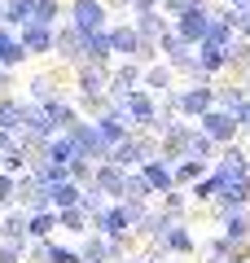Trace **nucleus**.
I'll return each mask as SVG.
<instances>
[{"mask_svg":"<svg viewBox=\"0 0 250 263\" xmlns=\"http://www.w3.org/2000/svg\"><path fill=\"white\" fill-rule=\"evenodd\" d=\"M70 18H75V27H79L83 35H101L105 5H101V0H75V5H70Z\"/></svg>","mask_w":250,"mask_h":263,"instance_id":"f257e3e1","label":"nucleus"},{"mask_svg":"<svg viewBox=\"0 0 250 263\" xmlns=\"http://www.w3.org/2000/svg\"><path fill=\"white\" fill-rule=\"evenodd\" d=\"M211 27H215V18H211V13L193 9V13H185V18L176 22V35L185 40V44H206V35H211Z\"/></svg>","mask_w":250,"mask_h":263,"instance_id":"f03ea898","label":"nucleus"},{"mask_svg":"<svg viewBox=\"0 0 250 263\" xmlns=\"http://www.w3.org/2000/svg\"><path fill=\"white\" fill-rule=\"evenodd\" d=\"M211 101H215V92L206 84H198V88H185V92L171 97V110H185V114H198V119H202V114L211 110Z\"/></svg>","mask_w":250,"mask_h":263,"instance_id":"7ed1b4c3","label":"nucleus"},{"mask_svg":"<svg viewBox=\"0 0 250 263\" xmlns=\"http://www.w3.org/2000/svg\"><path fill=\"white\" fill-rule=\"evenodd\" d=\"M110 40H114V53H128V57H154V48L140 40V31L136 27H119V31H110Z\"/></svg>","mask_w":250,"mask_h":263,"instance_id":"20e7f679","label":"nucleus"},{"mask_svg":"<svg viewBox=\"0 0 250 263\" xmlns=\"http://www.w3.org/2000/svg\"><path fill=\"white\" fill-rule=\"evenodd\" d=\"M202 132L211 141H233V132H237V119L228 110H206L202 114Z\"/></svg>","mask_w":250,"mask_h":263,"instance_id":"39448f33","label":"nucleus"},{"mask_svg":"<svg viewBox=\"0 0 250 263\" xmlns=\"http://www.w3.org/2000/svg\"><path fill=\"white\" fill-rule=\"evenodd\" d=\"M158 250H176V254H189V250H193V237H189L180 224H163V219H158Z\"/></svg>","mask_w":250,"mask_h":263,"instance_id":"423d86ee","label":"nucleus"},{"mask_svg":"<svg viewBox=\"0 0 250 263\" xmlns=\"http://www.w3.org/2000/svg\"><path fill=\"white\" fill-rule=\"evenodd\" d=\"M171 180H176L171 162H163V158L145 162V184H149V189H167V193H171Z\"/></svg>","mask_w":250,"mask_h":263,"instance_id":"0eeeda50","label":"nucleus"},{"mask_svg":"<svg viewBox=\"0 0 250 263\" xmlns=\"http://www.w3.org/2000/svg\"><path fill=\"white\" fill-rule=\"evenodd\" d=\"M22 44H27V53H48V48H53L57 40L48 35V27H40V22H31V27L22 31Z\"/></svg>","mask_w":250,"mask_h":263,"instance_id":"6e6552de","label":"nucleus"},{"mask_svg":"<svg viewBox=\"0 0 250 263\" xmlns=\"http://www.w3.org/2000/svg\"><path fill=\"white\" fill-rule=\"evenodd\" d=\"M128 193V176L119 167H97V193Z\"/></svg>","mask_w":250,"mask_h":263,"instance_id":"1a4fd4ad","label":"nucleus"},{"mask_svg":"<svg viewBox=\"0 0 250 263\" xmlns=\"http://www.w3.org/2000/svg\"><path fill=\"white\" fill-rule=\"evenodd\" d=\"M22 57H27V44L0 31V66H13V62H22Z\"/></svg>","mask_w":250,"mask_h":263,"instance_id":"9d476101","label":"nucleus"},{"mask_svg":"<svg viewBox=\"0 0 250 263\" xmlns=\"http://www.w3.org/2000/svg\"><path fill=\"white\" fill-rule=\"evenodd\" d=\"M53 18H57V0H35V5H31V22L48 27Z\"/></svg>","mask_w":250,"mask_h":263,"instance_id":"9b49d317","label":"nucleus"},{"mask_svg":"<svg viewBox=\"0 0 250 263\" xmlns=\"http://www.w3.org/2000/svg\"><path fill=\"white\" fill-rule=\"evenodd\" d=\"M53 224H57V215H48V211H40V215H31V237H35V241H44V237L53 233Z\"/></svg>","mask_w":250,"mask_h":263,"instance_id":"f8f14e48","label":"nucleus"},{"mask_svg":"<svg viewBox=\"0 0 250 263\" xmlns=\"http://www.w3.org/2000/svg\"><path fill=\"white\" fill-rule=\"evenodd\" d=\"M136 31H140V35H154V31H163V18H158L154 9H149V13H140V22H136Z\"/></svg>","mask_w":250,"mask_h":263,"instance_id":"ddd939ff","label":"nucleus"},{"mask_svg":"<svg viewBox=\"0 0 250 263\" xmlns=\"http://www.w3.org/2000/svg\"><path fill=\"white\" fill-rule=\"evenodd\" d=\"M202 171H206V162H202V158H189V162H180L176 176H180V180H193V176H202Z\"/></svg>","mask_w":250,"mask_h":263,"instance_id":"4468645a","label":"nucleus"},{"mask_svg":"<svg viewBox=\"0 0 250 263\" xmlns=\"http://www.w3.org/2000/svg\"><path fill=\"white\" fill-rule=\"evenodd\" d=\"M62 224H70L75 233H83V211L75 206V211H62Z\"/></svg>","mask_w":250,"mask_h":263,"instance_id":"2eb2a0df","label":"nucleus"},{"mask_svg":"<svg viewBox=\"0 0 250 263\" xmlns=\"http://www.w3.org/2000/svg\"><path fill=\"white\" fill-rule=\"evenodd\" d=\"M167 79H171V75H167V66H158V70H149V88H167Z\"/></svg>","mask_w":250,"mask_h":263,"instance_id":"dca6fc26","label":"nucleus"},{"mask_svg":"<svg viewBox=\"0 0 250 263\" xmlns=\"http://www.w3.org/2000/svg\"><path fill=\"white\" fill-rule=\"evenodd\" d=\"M0 202H13V180L0 176Z\"/></svg>","mask_w":250,"mask_h":263,"instance_id":"f3484780","label":"nucleus"},{"mask_svg":"<svg viewBox=\"0 0 250 263\" xmlns=\"http://www.w3.org/2000/svg\"><path fill=\"white\" fill-rule=\"evenodd\" d=\"M233 27H237L241 35H250V13H237V18H233Z\"/></svg>","mask_w":250,"mask_h":263,"instance_id":"a211bd4d","label":"nucleus"},{"mask_svg":"<svg viewBox=\"0 0 250 263\" xmlns=\"http://www.w3.org/2000/svg\"><path fill=\"white\" fill-rule=\"evenodd\" d=\"M237 123H241V127H250V101H246V105L237 110Z\"/></svg>","mask_w":250,"mask_h":263,"instance_id":"6ab92c4d","label":"nucleus"},{"mask_svg":"<svg viewBox=\"0 0 250 263\" xmlns=\"http://www.w3.org/2000/svg\"><path fill=\"white\" fill-rule=\"evenodd\" d=\"M140 5V13H149V5H154V0H132V9H136Z\"/></svg>","mask_w":250,"mask_h":263,"instance_id":"aec40b11","label":"nucleus"},{"mask_svg":"<svg viewBox=\"0 0 250 263\" xmlns=\"http://www.w3.org/2000/svg\"><path fill=\"white\" fill-rule=\"evenodd\" d=\"M233 5H237V9H241V13H250V0H233Z\"/></svg>","mask_w":250,"mask_h":263,"instance_id":"412c9836","label":"nucleus"},{"mask_svg":"<svg viewBox=\"0 0 250 263\" xmlns=\"http://www.w3.org/2000/svg\"><path fill=\"white\" fill-rule=\"evenodd\" d=\"M211 263H224V259H211Z\"/></svg>","mask_w":250,"mask_h":263,"instance_id":"4be33fe9","label":"nucleus"},{"mask_svg":"<svg viewBox=\"0 0 250 263\" xmlns=\"http://www.w3.org/2000/svg\"><path fill=\"white\" fill-rule=\"evenodd\" d=\"M145 263H158V259H145Z\"/></svg>","mask_w":250,"mask_h":263,"instance_id":"5701e85b","label":"nucleus"},{"mask_svg":"<svg viewBox=\"0 0 250 263\" xmlns=\"http://www.w3.org/2000/svg\"><path fill=\"white\" fill-rule=\"evenodd\" d=\"M0 79H5V70H0Z\"/></svg>","mask_w":250,"mask_h":263,"instance_id":"b1692460","label":"nucleus"}]
</instances>
